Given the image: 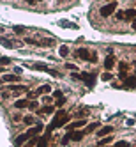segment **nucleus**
Wrapping results in <instances>:
<instances>
[{
    "mask_svg": "<svg viewBox=\"0 0 136 147\" xmlns=\"http://www.w3.org/2000/svg\"><path fill=\"white\" fill-rule=\"evenodd\" d=\"M115 11H117V2H110V4H106V5H103L99 13H101L103 18H108V16H111Z\"/></svg>",
    "mask_w": 136,
    "mask_h": 147,
    "instance_id": "obj_1",
    "label": "nucleus"
},
{
    "mask_svg": "<svg viewBox=\"0 0 136 147\" xmlns=\"http://www.w3.org/2000/svg\"><path fill=\"white\" fill-rule=\"evenodd\" d=\"M76 55H78L81 60H88V57H90V53H88L87 48H80V50H76Z\"/></svg>",
    "mask_w": 136,
    "mask_h": 147,
    "instance_id": "obj_2",
    "label": "nucleus"
},
{
    "mask_svg": "<svg viewBox=\"0 0 136 147\" xmlns=\"http://www.w3.org/2000/svg\"><path fill=\"white\" fill-rule=\"evenodd\" d=\"M18 75H4L2 78H0V82H7V83H16L18 82Z\"/></svg>",
    "mask_w": 136,
    "mask_h": 147,
    "instance_id": "obj_3",
    "label": "nucleus"
},
{
    "mask_svg": "<svg viewBox=\"0 0 136 147\" xmlns=\"http://www.w3.org/2000/svg\"><path fill=\"white\" fill-rule=\"evenodd\" d=\"M111 131H113V128H111V126H104L103 129H99V131H97V136H101V138H103V136H108Z\"/></svg>",
    "mask_w": 136,
    "mask_h": 147,
    "instance_id": "obj_4",
    "label": "nucleus"
},
{
    "mask_svg": "<svg viewBox=\"0 0 136 147\" xmlns=\"http://www.w3.org/2000/svg\"><path fill=\"white\" fill-rule=\"evenodd\" d=\"M69 136H71V140H81L83 138V136H85V133H83V131H71L69 133Z\"/></svg>",
    "mask_w": 136,
    "mask_h": 147,
    "instance_id": "obj_5",
    "label": "nucleus"
},
{
    "mask_svg": "<svg viewBox=\"0 0 136 147\" xmlns=\"http://www.w3.org/2000/svg\"><path fill=\"white\" fill-rule=\"evenodd\" d=\"M30 138V136H28V133H23V135H19V136H16V140H14V144L16 145H21V144H25L27 140Z\"/></svg>",
    "mask_w": 136,
    "mask_h": 147,
    "instance_id": "obj_6",
    "label": "nucleus"
},
{
    "mask_svg": "<svg viewBox=\"0 0 136 147\" xmlns=\"http://www.w3.org/2000/svg\"><path fill=\"white\" fill-rule=\"evenodd\" d=\"M0 45L5 46V48H16V45L13 43L11 39H5V37H0Z\"/></svg>",
    "mask_w": 136,
    "mask_h": 147,
    "instance_id": "obj_7",
    "label": "nucleus"
},
{
    "mask_svg": "<svg viewBox=\"0 0 136 147\" xmlns=\"http://www.w3.org/2000/svg\"><path fill=\"white\" fill-rule=\"evenodd\" d=\"M113 66H115V57H113V55H108L106 60H104V67H106V69H111Z\"/></svg>",
    "mask_w": 136,
    "mask_h": 147,
    "instance_id": "obj_8",
    "label": "nucleus"
},
{
    "mask_svg": "<svg viewBox=\"0 0 136 147\" xmlns=\"http://www.w3.org/2000/svg\"><path fill=\"white\" fill-rule=\"evenodd\" d=\"M136 18V9H127L124 11V20H134Z\"/></svg>",
    "mask_w": 136,
    "mask_h": 147,
    "instance_id": "obj_9",
    "label": "nucleus"
},
{
    "mask_svg": "<svg viewBox=\"0 0 136 147\" xmlns=\"http://www.w3.org/2000/svg\"><path fill=\"white\" fill-rule=\"evenodd\" d=\"M124 85H125V87H131V89H134V87H136V76L125 78V80H124Z\"/></svg>",
    "mask_w": 136,
    "mask_h": 147,
    "instance_id": "obj_10",
    "label": "nucleus"
},
{
    "mask_svg": "<svg viewBox=\"0 0 136 147\" xmlns=\"http://www.w3.org/2000/svg\"><path fill=\"white\" fill-rule=\"evenodd\" d=\"M51 112H53V107H51V105H48V107H43V108L37 110V113H41V115H50Z\"/></svg>",
    "mask_w": 136,
    "mask_h": 147,
    "instance_id": "obj_11",
    "label": "nucleus"
},
{
    "mask_svg": "<svg viewBox=\"0 0 136 147\" xmlns=\"http://www.w3.org/2000/svg\"><path fill=\"white\" fill-rule=\"evenodd\" d=\"M28 103H30L28 99H18V101L14 103V107H16V108H28Z\"/></svg>",
    "mask_w": 136,
    "mask_h": 147,
    "instance_id": "obj_12",
    "label": "nucleus"
},
{
    "mask_svg": "<svg viewBox=\"0 0 136 147\" xmlns=\"http://www.w3.org/2000/svg\"><path fill=\"white\" fill-rule=\"evenodd\" d=\"M41 131H43V126H41V124H37L36 128H30L27 133H28V136H34V135H37V133H41Z\"/></svg>",
    "mask_w": 136,
    "mask_h": 147,
    "instance_id": "obj_13",
    "label": "nucleus"
},
{
    "mask_svg": "<svg viewBox=\"0 0 136 147\" xmlns=\"http://www.w3.org/2000/svg\"><path fill=\"white\" fill-rule=\"evenodd\" d=\"M81 126H85V121H83V119H80V121H74V122H71V124L67 126V128H69V129H74V128H81Z\"/></svg>",
    "mask_w": 136,
    "mask_h": 147,
    "instance_id": "obj_14",
    "label": "nucleus"
},
{
    "mask_svg": "<svg viewBox=\"0 0 136 147\" xmlns=\"http://www.w3.org/2000/svg\"><path fill=\"white\" fill-rule=\"evenodd\" d=\"M50 92H51V87L46 83V85H41V87L37 89V92H36V94H50Z\"/></svg>",
    "mask_w": 136,
    "mask_h": 147,
    "instance_id": "obj_15",
    "label": "nucleus"
},
{
    "mask_svg": "<svg viewBox=\"0 0 136 147\" xmlns=\"http://www.w3.org/2000/svg\"><path fill=\"white\" fill-rule=\"evenodd\" d=\"M9 89L14 90V92H25L28 87H27V85H9Z\"/></svg>",
    "mask_w": 136,
    "mask_h": 147,
    "instance_id": "obj_16",
    "label": "nucleus"
},
{
    "mask_svg": "<svg viewBox=\"0 0 136 147\" xmlns=\"http://www.w3.org/2000/svg\"><path fill=\"white\" fill-rule=\"evenodd\" d=\"M53 45H55L53 39H43V41H39V46H48V48H51Z\"/></svg>",
    "mask_w": 136,
    "mask_h": 147,
    "instance_id": "obj_17",
    "label": "nucleus"
},
{
    "mask_svg": "<svg viewBox=\"0 0 136 147\" xmlns=\"http://www.w3.org/2000/svg\"><path fill=\"white\" fill-rule=\"evenodd\" d=\"M48 138H50V135H44L43 138H39L37 140V147H46L48 145Z\"/></svg>",
    "mask_w": 136,
    "mask_h": 147,
    "instance_id": "obj_18",
    "label": "nucleus"
},
{
    "mask_svg": "<svg viewBox=\"0 0 136 147\" xmlns=\"http://www.w3.org/2000/svg\"><path fill=\"white\" fill-rule=\"evenodd\" d=\"M32 67L37 69V71H46V73H48V69H50L46 64H41V62H37V64H32Z\"/></svg>",
    "mask_w": 136,
    "mask_h": 147,
    "instance_id": "obj_19",
    "label": "nucleus"
},
{
    "mask_svg": "<svg viewBox=\"0 0 136 147\" xmlns=\"http://www.w3.org/2000/svg\"><path fill=\"white\" fill-rule=\"evenodd\" d=\"M94 80H96V75H94V73H88V76H87L85 83H87L88 87H94Z\"/></svg>",
    "mask_w": 136,
    "mask_h": 147,
    "instance_id": "obj_20",
    "label": "nucleus"
},
{
    "mask_svg": "<svg viewBox=\"0 0 136 147\" xmlns=\"http://www.w3.org/2000/svg\"><path fill=\"white\" fill-rule=\"evenodd\" d=\"M97 128H99V122H92V124H90V126H88V128L83 131V133H92L94 129H97Z\"/></svg>",
    "mask_w": 136,
    "mask_h": 147,
    "instance_id": "obj_21",
    "label": "nucleus"
},
{
    "mask_svg": "<svg viewBox=\"0 0 136 147\" xmlns=\"http://www.w3.org/2000/svg\"><path fill=\"white\" fill-rule=\"evenodd\" d=\"M25 43H27V45H32V46H39V41H36V39H32V37H27Z\"/></svg>",
    "mask_w": 136,
    "mask_h": 147,
    "instance_id": "obj_22",
    "label": "nucleus"
},
{
    "mask_svg": "<svg viewBox=\"0 0 136 147\" xmlns=\"http://www.w3.org/2000/svg\"><path fill=\"white\" fill-rule=\"evenodd\" d=\"M60 27H69V28H78V25L69 23V22H60Z\"/></svg>",
    "mask_w": 136,
    "mask_h": 147,
    "instance_id": "obj_23",
    "label": "nucleus"
},
{
    "mask_svg": "<svg viewBox=\"0 0 136 147\" xmlns=\"http://www.w3.org/2000/svg\"><path fill=\"white\" fill-rule=\"evenodd\" d=\"M69 53V48L67 46H60V57H67Z\"/></svg>",
    "mask_w": 136,
    "mask_h": 147,
    "instance_id": "obj_24",
    "label": "nucleus"
},
{
    "mask_svg": "<svg viewBox=\"0 0 136 147\" xmlns=\"http://www.w3.org/2000/svg\"><path fill=\"white\" fill-rule=\"evenodd\" d=\"M9 62H11V59H9V57H0V66H7Z\"/></svg>",
    "mask_w": 136,
    "mask_h": 147,
    "instance_id": "obj_25",
    "label": "nucleus"
},
{
    "mask_svg": "<svg viewBox=\"0 0 136 147\" xmlns=\"http://www.w3.org/2000/svg\"><path fill=\"white\" fill-rule=\"evenodd\" d=\"M23 122H25V124H34L36 121H34V117H32V115H27V117L23 119Z\"/></svg>",
    "mask_w": 136,
    "mask_h": 147,
    "instance_id": "obj_26",
    "label": "nucleus"
},
{
    "mask_svg": "<svg viewBox=\"0 0 136 147\" xmlns=\"http://www.w3.org/2000/svg\"><path fill=\"white\" fill-rule=\"evenodd\" d=\"M108 142H111V138H110V136H104V138H103V140H101L97 145H101V147H103V145H106Z\"/></svg>",
    "mask_w": 136,
    "mask_h": 147,
    "instance_id": "obj_27",
    "label": "nucleus"
},
{
    "mask_svg": "<svg viewBox=\"0 0 136 147\" xmlns=\"http://www.w3.org/2000/svg\"><path fill=\"white\" fill-rule=\"evenodd\" d=\"M119 67H120V73H127V64H125V62H120Z\"/></svg>",
    "mask_w": 136,
    "mask_h": 147,
    "instance_id": "obj_28",
    "label": "nucleus"
},
{
    "mask_svg": "<svg viewBox=\"0 0 136 147\" xmlns=\"http://www.w3.org/2000/svg\"><path fill=\"white\" fill-rule=\"evenodd\" d=\"M37 107H39L37 101H30V103H28V108H30V110H37Z\"/></svg>",
    "mask_w": 136,
    "mask_h": 147,
    "instance_id": "obj_29",
    "label": "nucleus"
},
{
    "mask_svg": "<svg viewBox=\"0 0 136 147\" xmlns=\"http://www.w3.org/2000/svg\"><path fill=\"white\" fill-rule=\"evenodd\" d=\"M13 30H14L16 34H23V32H25V28H23V27H18V25H16V27H14Z\"/></svg>",
    "mask_w": 136,
    "mask_h": 147,
    "instance_id": "obj_30",
    "label": "nucleus"
},
{
    "mask_svg": "<svg viewBox=\"0 0 136 147\" xmlns=\"http://www.w3.org/2000/svg\"><path fill=\"white\" fill-rule=\"evenodd\" d=\"M115 147H129V144L125 142V140H122V142H117V145Z\"/></svg>",
    "mask_w": 136,
    "mask_h": 147,
    "instance_id": "obj_31",
    "label": "nucleus"
},
{
    "mask_svg": "<svg viewBox=\"0 0 136 147\" xmlns=\"http://www.w3.org/2000/svg\"><path fill=\"white\" fill-rule=\"evenodd\" d=\"M101 78L104 82H108V80H111V75H110V73H104V75H101Z\"/></svg>",
    "mask_w": 136,
    "mask_h": 147,
    "instance_id": "obj_32",
    "label": "nucleus"
},
{
    "mask_svg": "<svg viewBox=\"0 0 136 147\" xmlns=\"http://www.w3.org/2000/svg\"><path fill=\"white\" fill-rule=\"evenodd\" d=\"M69 140H71V136H69V133L64 136V138H62V145H66V144H69Z\"/></svg>",
    "mask_w": 136,
    "mask_h": 147,
    "instance_id": "obj_33",
    "label": "nucleus"
},
{
    "mask_svg": "<svg viewBox=\"0 0 136 147\" xmlns=\"http://www.w3.org/2000/svg\"><path fill=\"white\" fill-rule=\"evenodd\" d=\"M88 60H90V62H94V64H96V62H97V55H96V53H90Z\"/></svg>",
    "mask_w": 136,
    "mask_h": 147,
    "instance_id": "obj_34",
    "label": "nucleus"
},
{
    "mask_svg": "<svg viewBox=\"0 0 136 147\" xmlns=\"http://www.w3.org/2000/svg\"><path fill=\"white\" fill-rule=\"evenodd\" d=\"M64 103H66V98H60V99H57V103H55V105H57V107L60 108V107H62Z\"/></svg>",
    "mask_w": 136,
    "mask_h": 147,
    "instance_id": "obj_35",
    "label": "nucleus"
},
{
    "mask_svg": "<svg viewBox=\"0 0 136 147\" xmlns=\"http://www.w3.org/2000/svg\"><path fill=\"white\" fill-rule=\"evenodd\" d=\"M53 96H55L57 99H60V98H64V94H62L60 90H55V92H53Z\"/></svg>",
    "mask_w": 136,
    "mask_h": 147,
    "instance_id": "obj_36",
    "label": "nucleus"
},
{
    "mask_svg": "<svg viewBox=\"0 0 136 147\" xmlns=\"http://www.w3.org/2000/svg\"><path fill=\"white\" fill-rule=\"evenodd\" d=\"M66 67H67V69H74V71H76V66H74V64H66Z\"/></svg>",
    "mask_w": 136,
    "mask_h": 147,
    "instance_id": "obj_37",
    "label": "nucleus"
},
{
    "mask_svg": "<svg viewBox=\"0 0 136 147\" xmlns=\"http://www.w3.org/2000/svg\"><path fill=\"white\" fill-rule=\"evenodd\" d=\"M27 4H30V5H36V4H37V0H27Z\"/></svg>",
    "mask_w": 136,
    "mask_h": 147,
    "instance_id": "obj_38",
    "label": "nucleus"
},
{
    "mask_svg": "<svg viewBox=\"0 0 136 147\" xmlns=\"http://www.w3.org/2000/svg\"><path fill=\"white\" fill-rule=\"evenodd\" d=\"M117 20H124V13H117Z\"/></svg>",
    "mask_w": 136,
    "mask_h": 147,
    "instance_id": "obj_39",
    "label": "nucleus"
},
{
    "mask_svg": "<svg viewBox=\"0 0 136 147\" xmlns=\"http://www.w3.org/2000/svg\"><path fill=\"white\" fill-rule=\"evenodd\" d=\"M133 28H134V32H136V18L133 20Z\"/></svg>",
    "mask_w": 136,
    "mask_h": 147,
    "instance_id": "obj_40",
    "label": "nucleus"
}]
</instances>
